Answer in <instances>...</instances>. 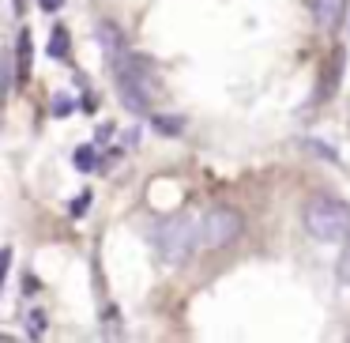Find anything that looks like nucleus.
Masks as SVG:
<instances>
[{"label":"nucleus","instance_id":"obj_1","mask_svg":"<svg viewBox=\"0 0 350 343\" xmlns=\"http://www.w3.org/2000/svg\"><path fill=\"white\" fill-rule=\"evenodd\" d=\"M117 87H121V102L132 114H147L151 102L159 99V84H154V72L144 57L124 53L117 61Z\"/></svg>","mask_w":350,"mask_h":343},{"label":"nucleus","instance_id":"obj_2","mask_svg":"<svg viewBox=\"0 0 350 343\" xmlns=\"http://www.w3.org/2000/svg\"><path fill=\"white\" fill-rule=\"evenodd\" d=\"M305 230L317 242H347L350 238V207L335 196H317L305 204Z\"/></svg>","mask_w":350,"mask_h":343},{"label":"nucleus","instance_id":"obj_3","mask_svg":"<svg viewBox=\"0 0 350 343\" xmlns=\"http://www.w3.org/2000/svg\"><path fill=\"white\" fill-rule=\"evenodd\" d=\"M200 245V219L189 215H170L166 223L154 227V249L162 253L166 264H185Z\"/></svg>","mask_w":350,"mask_h":343},{"label":"nucleus","instance_id":"obj_4","mask_svg":"<svg viewBox=\"0 0 350 343\" xmlns=\"http://www.w3.org/2000/svg\"><path fill=\"white\" fill-rule=\"evenodd\" d=\"M237 230H241V219L230 207H211V212L200 215V245H211V249L230 245L237 238Z\"/></svg>","mask_w":350,"mask_h":343},{"label":"nucleus","instance_id":"obj_5","mask_svg":"<svg viewBox=\"0 0 350 343\" xmlns=\"http://www.w3.org/2000/svg\"><path fill=\"white\" fill-rule=\"evenodd\" d=\"M342 12H347V0H312V16L320 31H335L342 23Z\"/></svg>","mask_w":350,"mask_h":343},{"label":"nucleus","instance_id":"obj_6","mask_svg":"<svg viewBox=\"0 0 350 343\" xmlns=\"http://www.w3.org/2000/svg\"><path fill=\"white\" fill-rule=\"evenodd\" d=\"M98 42H102V46H106V53L113 57V64H117V61H121V57H124V42L117 38V31H113V27H109V23H102V27H98Z\"/></svg>","mask_w":350,"mask_h":343},{"label":"nucleus","instance_id":"obj_7","mask_svg":"<svg viewBox=\"0 0 350 343\" xmlns=\"http://www.w3.org/2000/svg\"><path fill=\"white\" fill-rule=\"evenodd\" d=\"M49 57H53V61H68L72 57V42H68V31H64V27H57L53 38H49Z\"/></svg>","mask_w":350,"mask_h":343},{"label":"nucleus","instance_id":"obj_8","mask_svg":"<svg viewBox=\"0 0 350 343\" xmlns=\"http://www.w3.org/2000/svg\"><path fill=\"white\" fill-rule=\"evenodd\" d=\"M94 166H98V155H94V147H91V144L79 147V151H76V170H83V174H87V170H94Z\"/></svg>","mask_w":350,"mask_h":343},{"label":"nucleus","instance_id":"obj_9","mask_svg":"<svg viewBox=\"0 0 350 343\" xmlns=\"http://www.w3.org/2000/svg\"><path fill=\"white\" fill-rule=\"evenodd\" d=\"M16 53H19V61H16V64L27 72V68H31V34H27V31L19 34V42H16Z\"/></svg>","mask_w":350,"mask_h":343},{"label":"nucleus","instance_id":"obj_10","mask_svg":"<svg viewBox=\"0 0 350 343\" xmlns=\"http://www.w3.org/2000/svg\"><path fill=\"white\" fill-rule=\"evenodd\" d=\"M151 125L162 132H181V117H151Z\"/></svg>","mask_w":350,"mask_h":343},{"label":"nucleus","instance_id":"obj_11","mask_svg":"<svg viewBox=\"0 0 350 343\" xmlns=\"http://www.w3.org/2000/svg\"><path fill=\"white\" fill-rule=\"evenodd\" d=\"M339 279L350 283V242H347V249H342V257H339Z\"/></svg>","mask_w":350,"mask_h":343},{"label":"nucleus","instance_id":"obj_12","mask_svg":"<svg viewBox=\"0 0 350 343\" xmlns=\"http://www.w3.org/2000/svg\"><path fill=\"white\" fill-rule=\"evenodd\" d=\"M87 207H91V192H83V196L72 200V215H76V219H79V215H87Z\"/></svg>","mask_w":350,"mask_h":343},{"label":"nucleus","instance_id":"obj_13","mask_svg":"<svg viewBox=\"0 0 350 343\" xmlns=\"http://www.w3.org/2000/svg\"><path fill=\"white\" fill-rule=\"evenodd\" d=\"M53 110H57V114H72V99H68V94H57Z\"/></svg>","mask_w":350,"mask_h":343},{"label":"nucleus","instance_id":"obj_14","mask_svg":"<svg viewBox=\"0 0 350 343\" xmlns=\"http://www.w3.org/2000/svg\"><path fill=\"white\" fill-rule=\"evenodd\" d=\"M27 328H31V335L38 340V335H42V313H34V317L27 320Z\"/></svg>","mask_w":350,"mask_h":343},{"label":"nucleus","instance_id":"obj_15","mask_svg":"<svg viewBox=\"0 0 350 343\" xmlns=\"http://www.w3.org/2000/svg\"><path fill=\"white\" fill-rule=\"evenodd\" d=\"M61 4H64V0H42V8H46V12H57Z\"/></svg>","mask_w":350,"mask_h":343}]
</instances>
